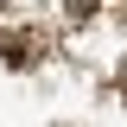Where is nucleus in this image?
<instances>
[{
  "mask_svg": "<svg viewBox=\"0 0 127 127\" xmlns=\"http://www.w3.org/2000/svg\"><path fill=\"white\" fill-rule=\"evenodd\" d=\"M89 6H95V0H70V13H76V19H83V13H89Z\"/></svg>",
  "mask_w": 127,
  "mask_h": 127,
  "instance_id": "1",
  "label": "nucleus"
}]
</instances>
